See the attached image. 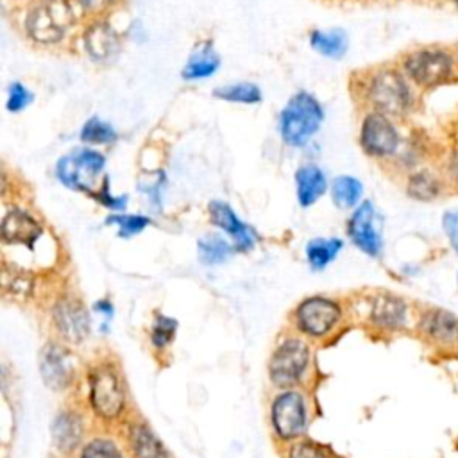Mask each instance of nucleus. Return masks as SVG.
Wrapping results in <instances>:
<instances>
[{
    "label": "nucleus",
    "mask_w": 458,
    "mask_h": 458,
    "mask_svg": "<svg viewBox=\"0 0 458 458\" xmlns=\"http://www.w3.org/2000/svg\"><path fill=\"white\" fill-rule=\"evenodd\" d=\"M84 48L93 61H109L120 50V39L109 23L95 21L84 32Z\"/></svg>",
    "instance_id": "obj_18"
},
{
    "label": "nucleus",
    "mask_w": 458,
    "mask_h": 458,
    "mask_svg": "<svg viewBox=\"0 0 458 458\" xmlns=\"http://www.w3.org/2000/svg\"><path fill=\"white\" fill-rule=\"evenodd\" d=\"M229 252H231L229 243L220 236L208 234L202 240H199V258L206 265L222 263L229 256Z\"/></svg>",
    "instance_id": "obj_29"
},
{
    "label": "nucleus",
    "mask_w": 458,
    "mask_h": 458,
    "mask_svg": "<svg viewBox=\"0 0 458 458\" xmlns=\"http://www.w3.org/2000/svg\"><path fill=\"white\" fill-rule=\"evenodd\" d=\"M220 66V57L209 43L199 45L190 55L186 66L182 68V77L186 81H199L211 77Z\"/></svg>",
    "instance_id": "obj_20"
},
{
    "label": "nucleus",
    "mask_w": 458,
    "mask_h": 458,
    "mask_svg": "<svg viewBox=\"0 0 458 458\" xmlns=\"http://www.w3.org/2000/svg\"><path fill=\"white\" fill-rule=\"evenodd\" d=\"M81 140L84 143H93V145H109L116 140V131L107 122L93 116L82 125Z\"/></svg>",
    "instance_id": "obj_28"
},
{
    "label": "nucleus",
    "mask_w": 458,
    "mask_h": 458,
    "mask_svg": "<svg viewBox=\"0 0 458 458\" xmlns=\"http://www.w3.org/2000/svg\"><path fill=\"white\" fill-rule=\"evenodd\" d=\"M213 95L225 102L234 104H258L261 102V89L254 82H234L220 86L213 91Z\"/></svg>",
    "instance_id": "obj_26"
},
{
    "label": "nucleus",
    "mask_w": 458,
    "mask_h": 458,
    "mask_svg": "<svg viewBox=\"0 0 458 458\" xmlns=\"http://www.w3.org/2000/svg\"><path fill=\"white\" fill-rule=\"evenodd\" d=\"M43 236V227L23 209H11L2 224V238L5 243L32 247Z\"/></svg>",
    "instance_id": "obj_16"
},
{
    "label": "nucleus",
    "mask_w": 458,
    "mask_h": 458,
    "mask_svg": "<svg viewBox=\"0 0 458 458\" xmlns=\"http://www.w3.org/2000/svg\"><path fill=\"white\" fill-rule=\"evenodd\" d=\"M272 424L276 433L284 440L297 438L304 431L306 408L297 392H284L276 397L272 404Z\"/></svg>",
    "instance_id": "obj_11"
},
{
    "label": "nucleus",
    "mask_w": 458,
    "mask_h": 458,
    "mask_svg": "<svg viewBox=\"0 0 458 458\" xmlns=\"http://www.w3.org/2000/svg\"><path fill=\"white\" fill-rule=\"evenodd\" d=\"M32 98H34L32 91L27 89L21 82L16 81L9 86V95H7V104L5 106L11 113H18V111L25 109L32 102Z\"/></svg>",
    "instance_id": "obj_32"
},
{
    "label": "nucleus",
    "mask_w": 458,
    "mask_h": 458,
    "mask_svg": "<svg viewBox=\"0 0 458 458\" xmlns=\"http://www.w3.org/2000/svg\"><path fill=\"white\" fill-rule=\"evenodd\" d=\"M360 143L369 156L388 157L399 148V132L388 114L374 109L361 122Z\"/></svg>",
    "instance_id": "obj_8"
},
{
    "label": "nucleus",
    "mask_w": 458,
    "mask_h": 458,
    "mask_svg": "<svg viewBox=\"0 0 458 458\" xmlns=\"http://www.w3.org/2000/svg\"><path fill=\"white\" fill-rule=\"evenodd\" d=\"M453 2H454V4H456V5H458V0H453Z\"/></svg>",
    "instance_id": "obj_38"
},
{
    "label": "nucleus",
    "mask_w": 458,
    "mask_h": 458,
    "mask_svg": "<svg viewBox=\"0 0 458 458\" xmlns=\"http://www.w3.org/2000/svg\"><path fill=\"white\" fill-rule=\"evenodd\" d=\"M324 120V109L320 102L306 93H295L279 114V132L284 143L292 147L306 145L318 131Z\"/></svg>",
    "instance_id": "obj_1"
},
{
    "label": "nucleus",
    "mask_w": 458,
    "mask_h": 458,
    "mask_svg": "<svg viewBox=\"0 0 458 458\" xmlns=\"http://www.w3.org/2000/svg\"><path fill=\"white\" fill-rule=\"evenodd\" d=\"M39 370L45 383L54 390H63L70 385L73 376V367L66 349L55 344H48L41 349Z\"/></svg>",
    "instance_id": "obj_14"
},
{
    "label": "nucleus",
    "mask_w": 458,
    "mask_h": 458,
    "mask_svg": "<svg viewBox=\"0 0 458 458\" xmlns=\"http://www.w3.org/2000/svg\"><path fill=\"white\" fill-rule=\"evenodd\" d=\"M54 442L61 451L73 449L82 437V420L70 411H63L52 424Z\"/></svg>",
    "instance_id": "obj_23"
},
{
    "label": "nucleus",
    "mask_w": 458,
    "mask_h": 458,
    "mask_svg": "<svg viewBox=\"0 0 458 458\" xmlns=\"http://www.w3.org/2000/svg\"><path fill=\"white\" fill-rule=\"evenodd\" d=\"M342 245L344 243L338 238H315V240H311L306 247V256H308L310 265L317 270L324 268L326 265H329L336 258Z\"/></svg>",
    "instance_id": "obj_25"
},
{
    "label": "nucleus",
    "mask_w": 458,
    "mask_h": 458,
    "mask_svg": "<svg viewBox=\"0 0 458 458\" xmlns=\"http://www.w3.org/2000/svg\"><path fill=\"white\" fill-rule=\"evenodd\" d=\"M209 216H211V222L215 225L222 227L227 234L233 236V242L240 250H247L254 245V242H256L254 231L247 224H243L234 215L231 206H227L225 202H220V200L211 202L209 204Z\"/></svg>",
    "instance_id": "obj_17"
},
{
    "label": "nucleus",
    "mask_w": 458,
    "mask_h": 458,
    "mask_svg": "<svg viewBox=\"0 0 458 458\" xmlns=\"http://www.w3.org/2000/svg\"><path fill=\"white\" fill-rule=\"evenodd\" d=\"M104 165L106 159L100 152L91 148H77L57 161L55 172L64 186L72 190L91 191V184L102 172Z\"/></svg>",
    "instance_id": "obj_6"
},
{
    "label": "nucleus",
    "mask_w": 458,
    "mask_h": 458,
    "mask_svg": "<svg viewBox=\"0 0 458 458\" xmlns=\"http://www.w3.org/2000/svg\"><path fill=\"white\" fill-rule=\"evenodd\" d=\"M107 222L118 225V234L123 238L132 236L148 225V218L140 215H114V216H109Z\"/></svg>",
    "instance_id": "obj_30"
},
{
    "label": "nucleus",
    "mask_w": 458,
    "mask_h": 458,
    "mask_svg": "<svg viewBox=\"0 0 458 458\" xmlns=\"http://www.w3.org/2000/svg\"><path fill=\"white\" fill-rule=\"evenodd\" d=\"M54 320L68 342H81L89 333V318L81 302L73 299H63L54 308Z\"/></svg>",
    "instance_id": "obj_15"
},
{
    "label": "nucleus",
    "mask_w": 458,
    "mask_h": 458,
    "mask_svg": "<svg viewBox=\"0 0 458 458\" xmlns=\"http://www.w3.org/2000/svg\"><path fill=\"white\" fill-rule=\"evenodd\" d=\"M73 21L75 11L68 0H39L29 9L25 29L36 43L54 45L63 39Z\"/></svg>",
    "instance_id": "obj_2"
},
{
    "label": "nucleus",
    "mask_w": 458,
    "mask_h": 458,
    "mask_svg": "<svg viewBox=\"0 0 458 458\" xmlns=\"http://www.w3.org/2000/svg\"><path fill=\"white\" fill-rule=\"evenodd\" d=\"M331 193H333V200L336 202V206H340V208H354L358 204V200L361 199L363 186H361V182L356 177L340 175V177H336L333 181Z\"/></svg>",
    "instance_id": "obj_27"
},
{
    "label": "nucleus",
    "mask_w": 458,
    "mask_h": 458,
    "mask_svg": "<svg viewBox=\"0 0 458 458\" xmlns=\"http://www.w3.org/2000/svg\"><path fill=\"white\" fill-rule=\"evenodd\" d=\"M456 286H458V274H456Z\"/></svg>",
    "instance_id": "obj_37"
},
{
    "label": "nucleus",
    "mask_w": 458,
    "mask_h": 458,
    "mask_svg": "<svg viewBox=\"0 0 458 458\" xmlns=\"http://www.w3.org/2000/svg\"><path fill=\"white\" fill-rule=\"evenodd\" d=\"M297 326L311 336L326 335L340 318V308L324 297L306 299L297 308Z\"/></svg>",
    "instance_id": "obj_12"
},
{
    "label": "nucleus",
    "mask_w": 458,
    "mask_h": 458,
    "mask_svg": "<svg viewBox=\"0 0 458 458\" xmlns=\"http://www.w3.org/2000/svg\"><path fill=\"white\" fill-rule=\"evenodd\" d=\"M175 326L177 324H175L174 318L159 315L154 322V327H152V344L156 347H165L168 342H172L174 333H175Z\"/></svg>",
    "instance_id": "obj_33"
},
{
    "label": "nucleus",
    "mask_w": 458,
    "mask_h": 458,
    "mask_svg": "<svg viewBox=\"0 0 458 458\" xmlns=\"http://www.w3.org/2000/svg\"><path fill=\"white\" fill-rule=\"evenodd\" d=\"M81 458H123V456L120 449L114 445V442L107 438H97L84 447Z\"/></svg>",
    "instance_id": "obj_31"
},
{
    "label": "nucleus",
    "mask_w": 458,
    "mask_h": 458,
    "mask_svg": "<svg viewBox=\"0 0 458 458\" xmlns=\"http://www.w3.org/2000/svg\"><path fill=\"white\" fill-rule=\"evenodd\" d=\"M444 177L449 184L458 188V147H454L444 165Z\"/></svg>",
    "instance_id": "obj_35"
},
{
    "label": "nucleus",
    "mask_w": 458,
    "mask_h": 458,
    "mask_svg": "<svg viewBox=\"0 0 458 458\" xmlns=\"http://www.w3.org/2000/svg\"><path fill=\"white\" fill-rule=\"evenodd\" d=\"M310 45L320 55L338 59L347 52L349 39L342 29H336V27L329 29V30L317 29L310 34Z\"/></svg>",
    "instance_id": "obj_22"
},
{
    "label": "nucleus",
    "mask_w": 458,
    "mask_h": 458,
    "mask_svg": "<svg viewBox=\"0 0 458 458\" xmlns=\"http://www.w3.org/2000/svg\"><path fill=\"white\" fill-rule=\"evenodd\" d=\"M444 188H445V181H442L437 174L429 170L413 172L406 181V193L411 199L422 200V202L435 200L437 197H440Z\"/></svg>",
    "instance_id": "obj_21"
},
{
    "label": "nucleus",
    "mask_w": 458,
    "mask_h": 458,
    "mask_svg": "<svg viewBox=\"0 0 458 458\" xmlns=\"http://www.w3.org/2000/svg\"><path fill=\"white\" fill-rule=\"evenodd\" d=\"M370 320L385 331H399L408 326L410 310L404 299L390 292H379L370 302Z\"/></svg>",
    "instance_id": "obj_13"
},
{
    "label": "nucleus",
    "mask_w": 458,
    "mask_h": 458,
    "mask_svg": "<svg viewBox=\"0 0 458 458\" xmlns=\"http://www.w3.org/2000/svg\"><path fill=\"white\" fill-rule=\"evenodd\" d=\"M404 75L420 88H435L454 75V59L442 48H419L403 61Z\"/></svg>",
    "instance_id": "obj_4"
},
{
    "label": "nucleus",
    "mask_w": 458,
    "mask_h": 458,
    "mask_svg": "<svg viewBox=\"0 0 458 458\" xmlns=\"http://www.w3.org/2000/svg\"><path fill=\"white\" fill-rule=\"evenodd\" d=\"M310 352L304 342L301 340H286L277 347L270 361V377L276 385L286 386L299 381L302 372L308 367Z\"/></svg>",
    "instance_id": "obj_9"
},
{
    "label": "nucleus",
    "mask_w": 458,
    "mask_h": 458,
    "mask_svg": "<svg viewBox=\"0 0 458 458\" xmlns=\"http://www.w3.org/2000/svg\"><path fill=\"white\" fill-rule=\"evenodd\" d=\"M367 97L376 111L388 116L404 114L413 102L406 77L395 68L377 70L369 81Z\"/></svg>",
    "instance_id": "obj_3"
},
{
    "label": "nucleus",
    "mask_w": 458,
    "mask_h": 458,
    "mask_svg": "<svg viewBox=\"0 0 458 458\" xmlns=\"http://www.w3.org/2000/svg\"><path fill=\"white\" fill-rule=\"evenodd\" d=\"M417 331L424 342L438 351H458V315L445 308H424L417 318Z\"/></svg>",
    "instance_id": "obj_5"
},
{
    "label": "nucleus",
    "mask_w": 458,
    "mask_h": 458,
    "mask_svg": "<svg viewBox=\"0 0 458 458\" xmlns=\"http://www.w3.org/2000/svg\"><path fill=\"white\" fill-rule=\"evenodd\" d=\"M349 236L369 256H379L383 249L381 216L370 200L361 202L349 220Z\"/></svg>",
    "instance_id": "obj_10"
},
{
    "label": "nucleus",
    "mask_w": 458,
    "mask_h": 458,
    "mask_svg": "<svg viewBox=\"0 0 458 458\" xmlns=\"http://www.w3.org/2000/svg\"><path fill=\"white\" fill-rule=\"evenodd\" d=\"M131 444L136 458H166L165 447L159 444L156 435L143 424L131 429Z\"/></svg>",
    "instance_id": "obj_24"
},
{
    "label": "nucleus",
    "mask_w": 458,
    "mask_h": 458,
    "mask_svg": "<svg viewBox=\"0 0 458 458\" xmlns=\"http://www.w3.org/2000/svg\"><path fill=\"white\" fill-rule=\"evenodd\" d=\"M290 458H331V456L311 444H301L292 449Z\"/></svg>",
    "instance_id": "obj_36"
},
{
    "label": "nucleus",
    "mask_w": 458,
    "mask_h": 458,
    "mask_svg": "<svg viewBox=\"0 0 458 458\" xmlns=\"http://www.w3.org/2000/svg\"><path fill=\"white\" fill-rule=\"evenodd\" d=\"M89 401L93 410L104 419H113L123 410V386L113 367L100 365L93 370L89 377Z\"/></svg>",
    "instance_id": "obj_7"
},
{
    "label": "nucleus",
    "mask_w": 458,
    "mask_h": 458,
    "mask_svg": "<svg viewBox=\"0 0 458 458\" xmlns=\"http://www.w3.org/2000/svg\"><path fill=\"white\" fill-rule=\"evenodd\" d=\"M442 227H444V234H445L451 249L458 254V209L444 213Z\"/></svg>",
    "instance_id": "obj_34"
},
{
    "label": "nucleus",
    "mask_w": 458,
    "mask_h": 458,
    "mask_svg": "<svg viewBox=\"0 0 458 458\" xmlns=\"http://www.w3.org/2000/svg\"><path fill=\"white\" fill-rule=\"evenodd\" d=\"M295 186L299 204L308 208L324 195L326 177L317 165H304L295 174Z\"/></svg>",
    "instance_id": "obj_19"
}]
</instances>
